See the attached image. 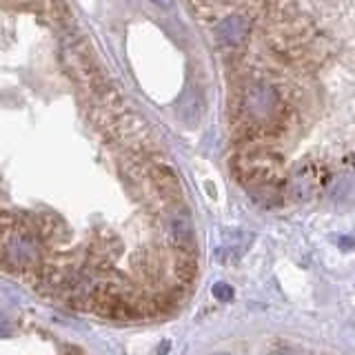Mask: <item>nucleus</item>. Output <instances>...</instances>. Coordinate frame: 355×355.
Here are the masks:
<instances>
[{
  "label": "nucleus",
  "instance_id": "nucleus-1",
  "mask_svg": "<svg viewBox=\"0 0 355 355\" xmlns=\"http://www.w3.org/2000/svg\"><path fill=\"white\" fill-rule=\"evenodd\" d=\"M280 169H282L280 155H275L266 147L242 151L240 158L236 160V171L240 175V180L249 189L258 184H275Z\"/></svg>",
  "mask_w": 355,
  "mask_h": 355
},
{
  "label": "nucleus",
  "instance_id": "nucleus-2",
  "mask_svg": "<svg viewBox=\"0 0 355 355\" xmlns=\"http://www.w3.org/2000/svg\"><path fill=\"white\" fill-rule=\"evenodd\" d=\"M277 107H280V98H277L275 89L269 85L255 83L249 85L242 94V111L244 116L251 118L258 125H269L277 118Z\"/></svg>",
  "mask_w": 355,
  "mask_h": 355
},
{
  "label": "nucleus",
  "instance_id": "nucleus-3",
  "mask_svg": "<svg viewBox=\"0 0 355 355\" xmlns=\"http://www.w3.org/2000/svg\"><path fill=\"white\" fill-rule=\"evenodd\" d=\"M251 31V18L244 14H229L214 25V38L220 47H238Z\"/></svg>",
  "mask_w": 355,
  "mask_h": 355
},
{
  "label": "nucleus",
  "instance_id": "nucleus-4",
  "mask_svg": "<svg viewBox=\"0 0 355 355\" xmlns=\"http://www.w3.org/2000/svg\"><path fill=\"white\" fill-rule=\"evenodd\" d=\"M291 189H293V198L304 202L311 196L315 193L318 189V175H315V166L311 162H302L297 166V171L293 173L291 180Z\"/></svg>",
  "mask_w": 355,
  "mask_h": 355
},
{
  "label": "nucleus",
  "instance_id": "nucleus-5",
  "mask_svg": "<svg viewBox=\"0 0 355 355\" xmlns=\"http://www.w3.org/2000/svg\"><path fill=\"white\" fill-rule=\"evenodd\" d=\"M214 295L220 300V302H229V300H233V288L227 282H218L214 286Z\"/></svg>",
  "mask_w": 355,
  "mask_h": 355
}]
</instances>
